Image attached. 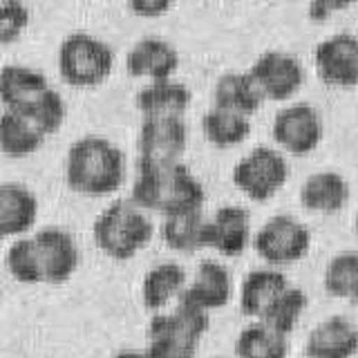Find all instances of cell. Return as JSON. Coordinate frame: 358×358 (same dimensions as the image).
Returning <instances> with one entry per match:
<instances>
[{"label":"cell","mask_w":358,"mask_h":358,"mask_svg":"<svg viewBox=\"0 0 358 358\" xmlns=\"http://www.w3.org/2000/svg\"><path fill=\"white\" fill-rule=\"evenodd\" d=\"M188 143L184 117H143L137 150L139 164H175L182 162Z\"/></svg>","instance_id":"ba28073f"},{"label":"cell","mask_w":358,"mask_h":358,"mask_svg":"<svg viewBox=\"0 0 358 358\" xmlns=\"http://www.w3.org/2000/svg\"><path fill=\"white\" fill-rule=\"evenodd\" d=\"M162 240L168 249L179 253H195L208 246V220L201 208L179 210L164 215L162 224Z\"/></svg>","instance_id":"d6986e66"},{"label":"cell","mask_w":358,"mask_h":358,"mask_svg":"<svg viewBox=\"0 0 358 358\" xmlns=\"http://www.w3.org/2000/svg\"><path fill=\"white\" fill-rule=\"evenodd\" d=\"M215 358H220V356H215Z\"/></svg>","instance_id":"74e56055"},{"label":"cell","mask_w":358,"mask_h":358,"mask_svg":"<svg viewBox=\"0 0 358 358\" xmlns=\"http://www.w3.org/2000/svg\"><path fill=\"white\" fill-rule=\"evenodd\" d=\"M195 305L208 311L222 309L231 298V273L229 268L215 260H201L193 282L186 285L184 294Z\"/></svg>","instance_id":"ffe728a7"},{"label":"cell","mask_w":358,"mask_h":358,"mask_svg":"<svg viewBox=\"0 0 358 358\" xmlns=\"http://www.w3.org/2000/svg\"><path fill=\"white\" fill-rule=\"evenodd\" d=\"M94 244L112 260H130L150 244L155 227L134 201L117 199L99 213L92 227Z\"/></svg>","instance_id":"3957f363"},{"label":"cell","mask_w":358,"mask_h":358,"mask_svg":"<svg viewBox=\"0 0 358 358\" xmlns=\"http://www.w3.org/2000/svg\"><path fill=\"white\" fill-rule=\"evenodd\" d=\"M177 67L179 54L175 45L157 36L137 41L126 56V70L132 78L164 81V78H173Z\"/></svg>","instance_id":"7c38bea8"},{"label":"cell","mask_w":358,"mask_h":358,"mask_svg":"<svg viewBox=\"0 0 358 358\" xmlns=\"http://www.w3.org/2000/svg\"><path fill=\"white\" fill-rule=\"evenodd\" d=\"M126 179V157L119 145L99 134L76 139L65 157V182L74 193L106 197L117 193Z\"/></svg>","instance_id":"6da1fadb"},{"label":"cell","mask_w":358,"mask_h":358,"mask_svg":"<svg viewBox=\"0 0 358 358\" xmlns=\"http://www.w3.org/2000/svg\"><path fill=\"white\" fill-rule=\"evenodd\" d=\"M264 94L260 85L255 83L251 72H229L217 78L213 90V106L227 108L240 115L251 117L260 110Z\"/></svg>","instance_id":"7402d4cb"},{"label":"cell","mask_w":358,"mask_h":358,"mask_svg":"<svg viewBox=\"0 0 358 358\" xmlns=\"http://www.w3.org/2000/svg\"><path fill=\"white\" fill-rule=\"evenodd\" d=\"M358 0H309V18L311 20H327L336 11H345Z\"/></svg>","instance_id":"836d02e7"},{"label":"cell","mask_w":358,"mask_h":358,"mask_svg":"<svg viewBox=\"0 0 358 358\" xmlns=\"http://www.w3.org/2000/svg\"><path fill=\"white\" fill-rule=\"evenodd\" d=\"M307 294L302 289L298 287H287L282 294H280L275 300H273V305L266 309V313L260 318L264 324H268L271 329L280 331V334H285L289 336L291 331L296 329V324L300 320V316L305 313L307 309Z\"/></svg>","instance_id":"83f0119b"},{"label":"cell","mask_w":358,"mask_h":358,"mask_svg":"<svg viewBox=\"0 0 358 358\" xmlns=\"http://www.w3.org/2000/svg\"><path fill=\"white\" fill-rule=\"evenodd\" d=\"M350 184L347 179L334 171H320L305 179L300 186V204L311 213L331 215L347 206L350 201Z\"/></svg>","instance_id":"2e32d148"},{"label":"cell","mask_w":358,"mask_h":358,"mask_svg":"<svg viewBox=\"0 0 358 358\" xmlns=\"http://www.w3.org/2000/svg\"><path fill=\"white\" fill-rule=\"evenodd\" d=\"M175 0H128V7L139 18H162L171 11Z\"/></svg>","instance_id":"d6a6232c"},{"label":"cell","mask_w":358,"mask_h":358,"mask_svg":"<svg viewBox=\"0 0 358 358\" xmlns=\"http://www.w3.org/2000/svg\"><path fill=\"white\" fill-rule=\"evenodd\" d=\"M354 231H356V235H358V213H356V217H354Z\"/></svg>","instance_id":"d590c367"},{"label":"cell","mask_w":358,"mask_h":358,"mask_svg":"<svg viewBox=\"0 0 358 358\" xmlns=\"http://www.w3.org/2000/svg\"><path fill=\"white\" fill-rule=\"evenodd\" d=\"M45 137L48 134H43L27 117L14 110H5L0 117V148L11 159H25L41 150Z\"/></svg>","instance_id":"cb8c5ba5"},{"label":"cell","mask_w":358,"mask_h":358,"mask_svg":"<svg viewBox=\"0 0 358 358\" xmlns=\"http://www.w3.org/2000/svg\"><path fill=\"white\" fill-rule=\"evenodd\" d=\"M190 99V90L184 83L164 78L143 85L134 96V106L141 117H184Z\"/></svg>","instance_id":"ac0fdd59"},{"label":"cell","mask_w":358,"mask_h":358,"mask_svg":"<svg viewBox=\"0 0 358 358\" xmlns=\"http://www.w3.org/2000/svg\"><path fill=\"white\" fill-rule=\"evenodd\" d=\"M201 132L215 148H233V145L246 141V137L251 134V119L240 115V112L213 106L201 117Z\"/></svg>","instance_id":"d4e9b609"},{"label":"cell","mask_w":358,"mask_h":358,"mask_svg":"<svg viewBox=\"0 0 358 358\" xmlns=\"http://www.w3.org/2000/svg\"><path fill=\"white\" fill-rule=\"evenodd\" d=\"M18 115L27 117L43 134L50 137V134L61 130L65 121V101L56 90L50 87L36 101H31L27 108H22Z\"/></svg>","instance_id":"f546056e"},{"label":"cell","mask_w":358,"mask_h":358,"mask_svg":"<svg viewBox=\"0 0 358 358\" xmlns=\"http://www.w3.org/2000/svg\"><path fill=\"white\" fill-rule=\"evenodd\" d=\"M289 179V164L282 152L257 145L233 168V184L251 201H268Z\"/></svg>","instance_id":"5b68a950"},{"label":"cell","mask_w":358,"mask_h":358,"mask_svg":"<svg viewBox=\"0 0 358 358\" xmlns=\"http://www.w3.org/2000/svg\"><path fill=\"white\" fill-rule=\"evenodd\" d=\"M313 65L318 78L329 87L358 85V38L354 34H334L313 50Z\"/></svg>","instance_id":"9c48e42d"},{"label":"cell","mask_w":358,"mask_h":358,"mask_svg":"<svg viewBox=\"0 0 358 358\" xmlns=\"http://www.w3.org/2000/svg\"><path fill=\"white\" fill-rule=\"evenodd\" d=\"M287 336L271 329L262 320L244 327L235 341V356L238 358H287Z\"/></svg>","instance_id":"484cf974"},{"label":"cell","mask_w":358,"mask_h":358,"mask_svg":"<svg viewBox=\"0 0 358 358\" xmlns=\"http://www.w3.org/2000/svg\"><path fill=\"white\" fill-rule=\"evenodd\" d=\"M31 14L20 0H3L0 5V43L11 45L27 29Z\"/></svg>","instance_id":"4dcf8cb0"},{"label":"cell","mask_w":358,"mask_h":358,"mask_svg":"<svg viewBox=\"0 0 358 358\" xmlns=\"http://www.w3.org/2000/svg\"><path fill=\"white\" fill-rule=\"evenodd\" d=\"M251 76L260 85L264 99L289 101L300 92L305 83V67L294 54L268 50L251 65Z\"/></svg>","instance_id":"30bf717a"},{"label":"cell","mask_w":358,"mask_h":358,"mask_svg":"<svg viewBox=\"0 0 358 358\" xmlns=\"http://www.w3.org/2000/svg\"><path fill=\"white\" fill-rule=\"evenodd\" d=\"M34 238H36L41 251L45 282H67L78 268V262H81V251H78L76 240L65 229L59 227H45L34 233Z\"/></svg>","instance_id":"8fae6325"},{"label":"cell","mask_w":358,"mask_h":358,"mask_svg":"<svg viewBox=\"0 0 358 358\" xmlns=\"http://www.w3.org/2000/svg\"><path fill=\"white\" fill-rule=\"evenodd\" d=\"M251 242V215L244 206H222L208 220V246L224 257H238Z\"/></svg>","instance_id":"4fadbf2b"},{"label":"cell","mask_w":358,"mask_h":358,"mask_svg":"<svg viewBox=\"0 0 358 358\" xmlns=\"http://www.w3.org/2000/svg\"><path fill=\"white\" fill-rule=\"evenodd\" d=\"M322 285L334 298H352L358 287V253L345 251L334 255L324 266Z\"/></svg>","instance_id":"f1b7e54d"},{"label":"cell","mask_w":358,"mask_h":358,"mask_svg":"<svg viewBox=\"0 0 358 358\" xmlns=\"http://www.w3.org/2000/svg\"><path fill=\"white\" fill-rule=\"evenodd\" d=\"M289 287V280L278 268H253L246 273L240 287V311L260 320L273 300Z\"/></svg>","instance_id":"e0dca14e"},{"label":"cell","mask_w":358,"mask_h":358,"mask_svg":"<svg viewBox=\"0 0 358 358\" xmlns=\"http://www.w3.org/2000/svg\"><path fill=\"white\" fill-rule=\"evenodd\" d=\"M311 233L300 220L291 215H273L253 238V249L271 266H287L309 253Z\"/></svg>","instance_id":"8992f818"},{"label":"cell","mask_w":358,"mask_h":358,"mask_svg":"<svg viewBox=\"0 0 358 358\" xmlns=\"http://www.w3.org/2000/svg\"><path fill=\"white\" fill-rule=\"evenodd\" d=\"M352 300L356 302V305H358V287H356V291H354V296H352Z\"/></svg>","instance_id":"8d00e7d4"},{"label":"cell","mask_w":358,"mask_h":358,"mask_svg":"<svg viewBox=\"0 0 358 358\" xmlns=\"http://www.w3.org/2000/svg\"><path fill=\"white\" fill-rule=\"evenodd\" d=\"M45 90H50L43 72L27 65H5L0 72V101L5 110L20 112L31 101H36Z\"/></svg>","instance_id":"44dd1931"},{"label":"cell","mask_w":358,"mask_h":358,"mask_svg":"<svg viewBox=\"0 0 358 358\" xmlns=\"http://www.w3.org/2000/svg\"><path fill=\"white\" fill-rule=\"evenodd\" d=\"M186 268L177 262H162L152 266L143 275L141 282V300L143 307L150 311H162L173 298H179L186 289Z\"/></svg>","instance_id":"603a6c76"},{"label":"cell","mask_w":358,"mask_h":358,"mask_svg":"<svg viewBox=\"0 0 358 358\" xmlns=\"http://www.w3.org/2000/svg\"><path fill=\"white\" fill-rule=\"evenodd\" d=\"M38 199L27 186L5 182L0 186V231L5 238H20L36 224Z\"/></svg>","instance_id":"9a60e30c"},{"label":"cell","mask_w":358,"mask_h":358,"mask_svg":"<svg viewBox=\"0 0 358 358\" xmlns=\"http://www.w3.org/2000/svg\"><path fill=\"white\" fill-rule=\"evenodd\" d=\"M115 70L112 48L92 34L74 31L59 48V74L72 87H96Z\"/></svg>","instance_id":"277c9868"},{"label":"cell","mask_w":358,"mask_h":358,"mask_svg":"<svg viewBox=\"0 0 358 358\" xmlns=\"http://www.w3.org/2000/svg\"><path fill=\"white\" fill-rule=\"evenodd\" d=\"M115 358H148L145 352H137V350H123L119 354H115Z\"/></svg>","instance_id":"e575fe53"},{"label":"cell","mask_w":358,"mask_h":358,"mask_svg":"<svg viewBox=\"0 0 358 358\" xmlns=\"http://www.w3.org/2000/svg\"><path fill=\"white\" fill-rule=\"evenodd\" d=\"M139 175L132 186V201L143 210L171 215L204 206V186L182 162L137 164Z\"/></svg>","instance_id":"7a4b0ae2"},{"label":"cell","mask_w":358,"mask_h":358,"mask_svg":"<svg viewBox=\"0 0 358 358\" xmlns=\"http://www.w3.org/2000/svg\"><path fill=\"white\" fill-rule=\"evenodd\" d=\"M7 268L14 280L22 285H38L45 282L41 251L36 238H16V242L7 249Z\"/></svg>","instance_id":"4316f807"},{"label":"cell","mask_w":358,"mask_h":358,"mask_svg":"<svg viewBox=\"0 0 358 358\" xmlns=\"http://www.w3.org/2000/svg\"><path fill=\"white\" fill-rule=\"evenodd\" d=\"M197 345L199 343L177 338V336H159V338H148L145 356L148 358H195Z\"/></svg>","instance_id":"1f68e13d"},{"label":"cell","mask_w":358,"mask_h":358,"mask_svg":"<svg viewBox=\"0 0 358 358\" xmlns=\"http://www.w3.org/2000/svg\"><path fill=\"white\" fill-rule=\"evenodd\" d=\"M322 119L318 110L309 103H291L282 108L273 119L271 134L273 141L287 155L305 157L311 155L322 141Z\"/></svg>","instance_id":"52a82bcc"},{"label":"cell","mask_w":358,"mask_h":358,"mask_svg":"<svg viewBox=\"0 0 358 358\" xmlns=\"http://www.w3.org/2000/svg\"><path fill=\"white\" fill-rule=\"evenodd\" d=\"M358 352V329L345 316H329L309 334L307 358H354Z\"/></svg>","instance_id":"5bb4252c"}]
</instances>
